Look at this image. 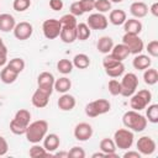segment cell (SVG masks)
I'll list each match as a JSON object with an SVG mask.
<instances>
[{
  "instance_id": "cell-1",
  "label": "cell",
  "mask_w": 158,
  "mask_h": 158,
  "mask_svg": "<svg viewBox=\"0 0 158 158\" xmlns=\"http://www.w3.org/2000/svg\"><path fill=\"white\" fill-rule=\"evenodd\" d=\"M122 122L126 128L131 130L132 132H142L147 127V118L139 114V111L130 110L126 111L122 116Z\"/></svg>"
},
{
  "instance_id": "cell-2",
  "label": "cell",
  "mask_w": 158,
  "mask_h": 158,
  "mask_svg": "<svg viewBox=\"0 0 158 158\" xmlns=\"http://www.w3.org/2000/svg\"><path fill=\"white\" fill-rule=\"evenodd\" d=\"M47 132H48V122L46 120H37L28 123L25 136L30 143H40L41 141H43Z\"/></svg>"
},
{
  "instance_id": "cell-3",
  "label": "cell",
  "mask_w": 158,
  "mask_h": 158,
  "mask_svg": "<svg viewBox=\"0 0 158 158\" xmlns=\"http://www.w3.org/2000/svg\"><path fill=\"white\" fill-rule=\"evenodd\" d=\"M130 106L132 110L136 111H141L143 109L147 107V105L151 104L152 101V93L147 89H142L138 90L137 93H135L133 95L130 96Z\"/></svg>"
},
{
  "instance_id": "cell-4",
  "label": "cell",
  "mask_w": 158,
  "mask_h": 158,
  "mask_svg": "<svg viewBox=\"0 0 158 158\" xmlns=\"http://www.w3.org/2000/svg\"><path fill=\"white\" fill-rule=\"evenodd\" d=\"M133 139H135L133 132L128 128H118L114 133V142L116 144V148L118 149L126 151L131 148L133 144Z\"/></svg>"
},
{
  "instance_id": "cell-5",
  "label": "cell",
  "mask_w": 158,
  "mask_h": 158,
  "mask_svg": "<svg viewBox=\"0 0 158 158\" xmlns=\"http://www.w3.org/2000/svg\"><path fill=\"white\" fill-rule=\"evenodd\" d=\"M111 109V104L106 99H96L94 101H90L85 106V114L89 117H96L99 115H104L109 112Z\"/></svg>"
},
{
  "instance_id": "cell-6",
  "label": "cell",
  "mask_w": 158,
  "mask_h": 158,
  "mask_svg": "<svg viewBox=\"0 0 158 158\" xmlns=\"http://www.w3.org/2000/svg\"><path fill=\"white\" fill-rule=\"evenodd\" d=\"M120 84H121V95L125 96V98H130L137 90L138 78L135 73H126L122 77Z\"/></svg>"
},
{
  "instance_id": "cell-7",
  "label": "cell",
  "mask_w": 158,
  "mask_h": 158,
  "mask_svg": "<svg viewBox=\"0 0 158 158\" xmlns=\"http://www.w3.org/2000/svg\"><path fill=\"white\" fill-rule=\"evenodd\" d=\"M122 43L128 48L130 54H135V56L139 54L144 48V44L141 37L133 33H125L122 37Z\"/></svg>"
},
{
  "instance_id": "cell-8",
  "label": "cell",
  "mask_w": 158,
  "mask_h": 158,
  "mask_svg": "<svg viewBox=\"0 0 158 158\" xmlns=\"http://www.w3.org/2000/svg\"><path fill=\"white\" fill-rule=\"evenodd\" d=\"M60 30H62V25L57 19H48L44 20V22L42 23V32L47 40H54L59 37Z\"/></svg>"
},
{
  "instance_id": "cell-9",
  "label": "cell",
  "mask_w": 158,
  "mask_h": 158,
  "mask_svg": "<svg viewBox=\"0 0 158 158\" xmlns=\"http://www.w3.org/2000/svg\"><path fill=\"white\" fill-rule=\"evenodd\" d=\"M54 80L56 79H54V75L52 73L42 72L37 77V88L51 96L53 90H54Z\"/></svg>"
},
{
  "instance_id": "cell-10",
  "label": "cell",
  "mask_w": 158,
  "mask_h": 158,
  "mask_svg": "<svg viewBox=\"0 0 158 158\" xmlns=\"http://www.w3.org/2000/svg\"><path fill=\"white\" fill-rule=\"evenodd\" d=\"M137 151L141 153V156H151L156 152V142L152 137L149 136H142L141 138H138L137 143Z\"/></svg>"
},
{
  "instance_id": "cell-11",
  "label": "cell",
  "mask_w": 158,
  "mask_h": 158,
  "mask_svg": "<svg viewBox=\"0 0 158 158\" xmlns=\"http://www.w3.org/2000/svg\"><path fill=\"white\" fill-rule=\"evenodd\" d=\"M12 32H14V36L17 40L26 41V40H28L32 36V33H33V26L30 22H27V21H21V22H19V23L15 25Z\"/></svg>"
},
{
  "instance_id": "cell-12",
  "label": "cell",
  "mask_w": 158,
  "mask_h": 158,
  "mask_svg": "<svg viewBox=\"0 0 158 158\" xmlns=\"http://www.w3.org/2000/svg\"><path fill=\"white\" fill-rule=\"evenodd\" d=\"M86 25L90 27V30H105L109 25V20L104 14L95 12L89 15L86 19Z\"/></svg>"
},
{
  "instance_id": "cell-13",
  "label": "cell",
  "mask_w": 158,
  "mask_h": 158,
  "mask_svg": "<svg viewBox=\"0 0 158 158\" xmlns=\"http://www.w3.org/2000/svg\"><path fill=\"white\" fill-rule=\"evenodd\" d=\"M93 132H94L93 127L88 122H80L74 127V137L75 139L81 141V142H85L89 138H91Z\"/></svg>"
},
{
  "instance_id": "cell-14",
  "label": "cell",
  "mask_w": 158,
  "mask_h": 158,
  "mask_svg": "<svg viewBox=\"0 0 158 158\" xmlns=\"http://www.w3.org/2000/svg\"><path fill=\"white\" fill-rule=\"evenodd\" d=\"M59 144H60V139H59V136L56 133H49V135L47 133L43 138V147L49 154L57 151Z\"/></svg>"
},
{
  "instance_id": "cell-15",
  "label": "cell",
  "mask_w": 158,
  "mask_h": 158,
  "mask_svg": "<svg viewBox=\"0 0 158 158\" xmlns=\"http://www.w3.org/2000/svg\"><path fill=\"white\" fill-rule=\"evenodd\" d=\"M49 101V95L46 94L44 91L40 90L38 88L36 89V91L32 94V98H31V102L35 107H38V109H42V107H46L47 104Z\"/></svg>"
},
{
  "instance_id": "cell-16",
  "label": "cell",
  "mask_w": 158,
  "mask_h": 158,
  "mask_svg": "<svg viewBox=\"0 0 158 158\" xmlns=\"http://www.w3.org/2000/svg\"><path fill=\"white\" fill-rule=\"evenodd\" d=\"M130 12L135 19H142L148 14V6L143 1H133L130 5Z\"/></svg>"
},
{
  "instance_id": "cell-17",
  "label": "cell",
  "mask_w": 158,
  "mask_h": 158,
  "mask_svg": "<svg viewBox=\"0 0 158 158\" xmlns=\"http://www.w3.org/2000/svg\"><path fill=\"white\" fill-rule=\"evenodd\" d=\"M75 104H77L75 98L73 95H70V94H67V93L62 94V96L58 99V102H57L58 107L62 111H70V110H73L75 107Z\"/></svg>"
},
{
  "instance_id": "cell-18",
  "label": "cell",
  "mask_w": 158,
  "mask_h": 158,
  "mask_svg": "<svg viewBox=\"0 0 158 158\" xmlns=\"http://www.w3.org/2000/svg\"><path fill=\"white\" fill-rule=\"evenodd\" d=\"M100 151L105 154V157H117L116 154V144L111 138H102L100 141Z\"/></svg>"
},
{
  "instance_id": "cell-19",
  "label": "cell",
  "mask_w": 158,
  "mask_h": 158,
  "mask_svg": "<svg viewBox=\"0 0 158 158\" xmlns=\"http://www.w3.org/2000/svg\"><path fill=\"white\" fill-rule=\"evenodd\" d=\"M143 28V25L142 22L138 20V19H128L125 21L123 23V30H125V33H133V35H139L141 31Z\"/></svg>"
},
{
  "instance_id": "cell-20",
  "label": "cell",
  "mask_w": 158,
  "mask_h": 158,
  "mask_svg": "<svg viewBox=\"0 0 158 158\" xmlns=\"http://www.w3.org/2000/svg\"><path fill=\"white\" fill-rule=\"evenodd\" d=\"M16 25V20L12 15L10 14H0V31L2 32H10L14 30Z\"/></svg>"
},
{
  "instance_id": "cell-21",
  "label": "cell",
  "mask_w": 158,
  "mask_h": 158,
  "mask_svg": "<svg viewBox=\"0 0 158 158\" xmlns=\"http://www.w3.org/2000/svg\"><path fill=\"white\" fill-rule=\"evenodd\" d=\"M152 64V60L149 58V56H146V54H136L133 60H132V65L135 69L137 70H144L147 68H149Z\"/></svg>"
},
{
  "instance_id": "cell-22",
  "label": "cell",
  "mask_w": 158,
  "mask_h": 158,
  "mask_svg": "<svg viewBox=\"0 0 158 158\" xmlns=\"http://www.w3.org/2000/svg\"><path fill=\"white\" fill-rule=\"evenodd\" d=\"M110 54H111L115 59H117V60H120V62H123V60L130 56V51H128V48H127L123 43H118V44H114V47H112Z\"/></svg>"
},
{
  "instance_id": "cell-23",
  "label": "cell",
  "mask_w": 158,
  "mask_h": 158,
  "mask_svg": "<svg viewBox=\"0 0 158 158\" xmlns=\"http://www.w3.org/2000/svg\"><path fill=\"white\" fill-rule=\"evenodd\" d=\"M127 20V15L123 10L121 9H116V10H110V15H109V21L114 25V26H121L125 23V21Z\"/></svg>"
},
{
  "instance_id": "cell-24",
  "label": "cell",
  "mask_w": 158,
  "mask_h": 158,
  "mask_svg": "<svg viewBox=\"0 0 158 158\" xmlns=\"http://www.w3.org/2000/svg\"><path fill=\"white\" fill-rule=\"evenodd\" d=\"M112 47H114V40L111 37H109V36L100 37L99 41H98V43H96L98 51L100 53H102V54H109L111 52Z\"/></svg>"
},
{
  "instance_id": "cell-25",
  "label": "cell",
  "mask_w": 158,
  "mask_h": 158,
  "mask_svg": "<svg viewBox=\"0 0 158 158\" xmlns=\"http://www.w3.org/2000/svg\"><path fill=\"white\" fill-rule=\"evenodd\" d=\"M104 69H105V73L111 78H118L125 73V65L122 62H118V60Z\"/></svg>"
},
{
  "instance_id": "cell-26",
  "label": "cell",
  "mask_w": 158,
  "mask_h": 158,
  "mask_svg": "<svg viewBox=\"0 0 158 158\" xmlns=\"http://www.w3.org/2000/svg\"><path fill=\"white\" fill-rule=\"evenodd\" d=\"M59 37L64 43H73L77 40V27H62Z\"/></svg>"
},
{
  "instance_id": "cell-27",
  "label": "cell",
  "mask_w": 158,
  "mask_h": 158,
  "mask_svg": "<svg viewBox=\"0 0 158 158\" xmlns=\"http://www.w3.org/2000/svg\"><path fill=\"white\" fill-rule=\"evenodd\" d=\"M17 77H19V73H16L15 70L10 69L7 65H5L1 69V72H0V79H1V81L4 84H12V83H15Z\"/></svg>"
},
{
  "instance_id": "cell-28",
  "label": "cell",
  "mask_w": 158,
  "mask_h": 158,
  "mask_svg": "<svg viewBox=\"0 0 158 158\" xmlns=\"http://www.w3.org/2000/svg\"><path fill=\"white\" fill-rule=\"evenodd\" d=\"M70 88H72V81L67 77H62V78H58L54 80V90L60 94L68 93Z\"/></svg>"
},
{
  "instance_id": "cell-29",
  "label": "cell",
  "mask_w": 158,
  "mask_h": 158,
  "mask_svg": "<svg viewBox=\"0 0 158 158\" xmlns=\"http://www.w3.org/2000/svg\"><path fill=\"white\" fill-rule=\"evenodd\" d=\"M73 65L78 69H86L90 65V58L85 53H78L73 58Z\"/></svg>"
},
{
  "instance_id": "cell-30",
  "label": "cell",
  "mask_w": 158,
  "mask_h": 158,
  "mask_svg": "<svg viewBox=\"0 0 158 158\" xmlns=\"http://www.w3.org/2000/svg\"><path fill=\"white\" fill-rule=\"evenodd\" d=\"M90 35H91V30L86 23L80 22L77 25V40L86 41L90 37Z\"/></svg>"
},
{
  "instance_id": "cell-31",
  "label": "cell",
  "mask_w": 158,
  "mask_h": 158,
  "mask_svg": "<svg viewBox=\"0 0 158 158\" xmlns=\"http://www.w3.org/2000/svg\"><path fill=\"white\" fill-rule=\"evenodd\" d=\"M143 80L147 85H154L158 81V72L154 68H147L143 73Z\"/></svg>"
},
{
  "instance_id": "cell-32",
  "label": "cell",
  "mask_w": 158,
  "mask_h": 158,
  "mask_svg": "<svg viewBox=\"0 0 158 158\" xmlns=\"http://www.w3.org/2000/svg\"><path fill=\"white\" fill-rule=\"evenodd\" d=\"M17 122H20L21 125L23 126H28V123L31 122V112L26 109H20L19 111H16L15 114V117H14Z\"/></svg>"
},
{
  "instance_id": "cell-33",
  "label": "cell",
  "mask_w": 158,
  "mask_h": 158,
  "mask_svg": "<svg viewBox=\"0 0 158 158\" xmlns=\"http://www.w3.org/2000/svg\"><path fill=\"white\" fill-rule=\"evenodd\" d=\"M73 68H74L73 62H72V60H69V59H65V58L59 59V60H58V63H57V70H58L59 73L64 74V75H65V74L72 73Z\"/></svg>"
},
{
  "instance_id": "cell-34",
  "label": "cell",
  "mask_w": 158,
  "mask_h": 158,
  "mask_svg": "<svg viewBox=\"0 0 158 158\" xmlns=\"http://www.w3.org/2000/svg\"><path fill=\"white\" fill-rule=\"evenodd\" d=\"M146 118H147V121H149L152 123H157L158 122V105L157 104L147 105Z\"/></svg>"
},
{
  "instance_id": "cell-35",
  "label": "cell",
  "mask_w": 158,
  "mask_h": 158,
  "mask_svg": "<svg viewBox=\"0 0 158 158\" xmlns=\"http://www.w3.org/2000/svg\"><path fill=\"white\" fill-rule=\"evenodd\" d=\"M59 22H60L62 27H77V25H78L77 17H75L74 15H72L70 12L63 15V16L59 19Z\"/></svg>"
},
{
  "instance_id": "cell-36",
  "label": "cell",
  "mask_w": 158,
  "mask_h": 158,
  "mask_svg": "<svg viewBox=\"0 0 158 158\" xmlns=\"http://www.w3.org/2000/svg\"><path fill=\"white\" fill-rule=\"evenodd\" d=\"M10 69H12V70H15L16 73H21L23 69H25V60L22 59V58H12V59H10L9 62H7V64H6Z\"/></svg>"
},
{
  "instance_id": "cell-37",
  "label": "cell",
  "mask_w": 158,
  "mask_h": 158,
  "mask_svg": "<svg viewBox=\"0 0 158 158\" xmlns=\"http://www.w3.org/2000/svg\"><path fill=\"white\" fill-rule=\"evenodd\" d=\"M30 157L32 158H37V157H46V156H51L46 149L44 147L40 146L38 143H33V146L30 148V152H28Z\"/></svg>"
},
{
  "instance_id": "cell-38",
  "label": "cell",
  "mask_w": 158,
  "mask_h": 158,
  "mask_svg": "<svg viewBox=\"0 0 158 158\" xmlns=\"http://www.w3.org/2000/svg\"><path fill=\"white\" fill-rule=\"evenodd\" d=\"M94 10H96L98 12L105 14L111 10V1L110 0H95Z\"/></svg>"
},
{
  "instance_id": "cell-39",
  "label": "cell",
  "mask_w": 158,
  "mask_h": 158,
  "mask_svg": "<svg viewBox=\"0 0 158 158\" xmlns=\"http://www.w3.org/2000/svg\"><path fill=\"white\" fill-rule=\"evenodd\" d=\"M26 126L21 125L20 122H17L15 118L11 120L10 122V131L14 133V135H17V136H21V135H25L26 133Z\"/></svg>"
},
{
  "instance_id": "cell-40",
  "label": "cell",
  "mask_w": 158,
  "mask_h": 158,
  "mask_svg": "<svg viewBox=\"0 0 158 158\" xmlns=\"http://www.w3.org/2000/svg\"><path fill=\"white\" fill-rule=\"evenodd\" d=\"M31 6V0H14L12 7L17 12H23Z\"/></svg>"
},
{
  "instance_id": "cell-41",
  "label": "cell",
  "mask_w": 158,
  "mask_h": 158,
  "mask_svg": "<svg viewBox=\"0 0 158 158\" xmlns=\"http://www.w3.org/2000/svg\"><path fill=\"white\" fill-rule=\"evenodd\" d=\"M107 89H109V93L114 96L116 95H121V84L118 80L116 79H111L107 84Z\"/></svg>"
},
{
  "instance_id": "cell-42",
  "label": "cell",
  "mask_w": 158,
  "mask_h": 158,
  "mask_svg": "<svg viewBox=\"0 0 158 158\" xmlns=\"http://www.w3.org/2000/svg\"><path fill=\"white\" fill-rule=\"evenodd\" d=\"M146 51L148 52V56H151L153 58L158 57V41L157 40H153V41L148 42Z\"/></svg>"
},
{
  "instance_id": "cell-43",
  "label": "cell",
  "mask_w": 158,
  "mask_h": 158,
  "mask_svg": "<svg viewBox=\"0 0 158 158\" xmlns=\"http://www.w3.org/2000/svg\"><path fill=\"white\" fill-rule=\"evenodd\" d=\"M84 158L85 157V151L81 147L74 146L69 152H68V158Z\"/></svg>"
},
{
  "instance_id": "cell-44",
  "label": "cell",
  "mask_w": 158,
  "mask_h": 158,
  "mask_svg": "<svg viewBox=\"0 0 158 158\" xmlns=\"http://www.w3.org/2000/svg\"><path fill=\"white\" fill-rule=\"evenodd\" d=\"M79 4L81 6V10L84 12H90L94 10L95 0H79Z\"/></svg>"
},
{
  "instance_id": "cell-45",
  "label": "cell",
  "mask_w": 158,
  "mask_h": 158,
  "mask_svg": "<svg viewBox=\"0 0 158 158\" xmlns=\"http://www.w3.org/2000/svg\"><path fill=\"white\" fill-rule=\"evenodd\" d=\"M69 12H70L72 15H74L75 17H77V16H81V15L84 14V11L81 10V6H80L79 1H74V2H72V4H70Z\"/></svg>"
},
{
  "instance_id": "cell-46",
  "label": "cell",
  "mask_w": 158,
  "mask_h": 158,
  "mask_svg": "<svg viewBox=\"0 0 158 158\" xmlns=\"http://www.w3.org/2000/svg\"><path fill=\"white\" fill-rule=\"evenodd\" d=\"M64 6L63 4V0H49V7L54 11H59L62 10Z\"/></svg>"
},
{
  "instance_id": "cell-47",
  "label": "cell",
  "mask_w": 158,
  "mask_h": 158,
  "mask_svg": "<svg viewBox=\"0 0 158 158\" xmlns=\"http://www.w3.org/2000/svg\"><path fill=\"white\" fill-rule=\"evenodd\" d=\"M7 151H9V144H7V141L2 137V136H0V157H2V156H5L6 153H7Z\"/></svg>"
},
{
  "instance_id": "cell-48",
  "label": "cell",
  "mask_w": 158,
  "mask_h": 158,
  "mask_svg": "<svg viewBox=\"0 0 158 158\" xmlns=\"http://www.w3.org/2000/svg\"><path fill=\"white\" fill-rule=\"evenodd\" d=\"M123 158H141V153L138 151H128L123 153Z\"/></svg>"
},
{
  "instance_id": "cell-49",
  "label": "cell",
  "mask_w": 158,
  "mask_h": 158,
  "mask_svg": "<svg viewBox=\"0 0 158 158\" xmlns=\"http://www.w3.org/2000/svg\"><path fill=\"white\" fill-rule=\"evenodd\" d=\"M7 64V53L0 52V67H5Z\"/></svg>"
},
{
  "instance_id": "cell-50",
  "label": "cell",
  "mask_w": 158,
  "mask_h": 158,
  "mask_svg": "<svg viewBox=\"0 0 158 158\" xmlns=\"http://www.w3.org/2000/svg\"><path fill=\"white\" fill-rule=\"evenodd\" d=\"M148 11H151V14H152L154 17H157V16H158V2L152 4V6L149 7V10H148Z\"/></svg>"
},
{
  "instance_id": "cell-51",
  "label": "cell",
  "mask_w": 158,
  "mask_h": 158,
  "mask_svg": "<svg viewBox=\"0 0 158 158\" xmlns=\"http://www.w3.org/2000/svg\"><path fill=\"white\" fill-rule=\"evenodd\" d=\"M0 52H5V53H7V47L5 46V43H4V41H2L1 37H0Z\"/></svg>"
},
{
  "instance_id": "cell-52",
  "label": "cell",
  "mask_w": 158,
  "mask_h": 158,
  "mask_svg": "<svg viewBox=\"0 0 158 158\" xmlns=\"http://www.w3.org/2000/svg\"><path fill=\"white\" fill-rule=\"evenodd\" d=\"M53 156H56V157H68V152H58V153H54Z\"/></svg>"
},
{
  "instance_id": "cell-53",
  "label": "cell",
  "mask_w": 158,
  "mask_h": 158,
  "mask_svg": "<svg viewBox=\"0 0 158 158\" xmlns=\"http://www.w3.org/2000/svg\"><path fill=\"white\" fill-rule=\"evenodd\" d=\"M91 157H93V158H96V157H105V154H104L102 152H96V153H93Z\"/></svg>"
},
{
  "instance_id": "cell-54",
  "label": "cell",
  "mask_w": 158,
  "mask_h": 158,
  "mask_svg": "<svg viewBox=\"0 0 158 158\" xmlns=\"http://www.w3.org/2000/svg\"><path fill=\"white\" fill-rule=\"evenodd\" d=\"M110 1H111V2H116V4H117V2H122L123 0H110Z\"/></svg>"
},
{
  "instance_id": "cell-55",
  "label": "cell",
  "mask_w": 158,
  "mask_h": 158,
  "mask_svg": "<svg viewBox=\"0 0 158 158\" xmlns=\"http://www.w3.org/2000/svg\"><path fill=\"white\" fill-rule=\"evenodd\" d=\"M136 1H138V0H136Z\"/></svg>"
}]
</instances>
